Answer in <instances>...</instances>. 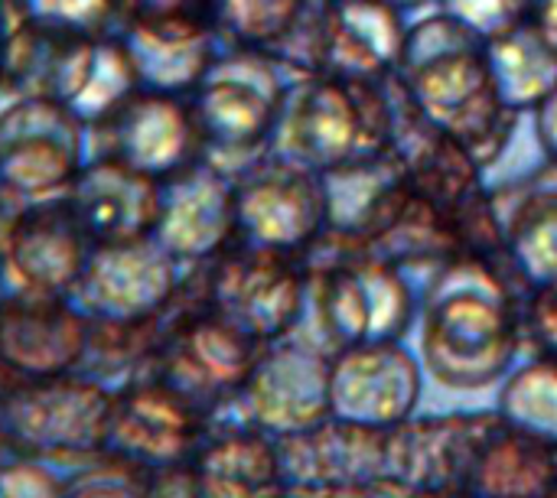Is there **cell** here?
<instances>
[{
    "instance_id": "1",
    "label": "cell",
    "mask_w": 557,
    "mask_h": 498,
    "mask_svg": "<svg viewBox=\"0 0 557 498\" xmlns=\"http://www.w3.org/2000/svg\"><path fill=\"white\" fill-rule=\"evenodd\" d=\"M532 284L509 251L493 261H454L434 274L424 313L428 372L457 391L499 382L522 339V307Z\"/></svg>"
},
{
    "instance_id": "2",
    "label": "cell",
    "mask_w": 557,
    "mask_h": 498,
    "mask_svg": "<svg viewBox=\"0 0 557 498\" xmlns=\"http://www.w3.org/2000/svg\"><path fill=\"white\" fill-rule=\"evenodd\" d=\"M398 72L414 111L457 137L480 166L509 144L516 111L499 95L486 39L467 23L450 13L421 23L405 36Z\"/></svg>"
},
{
    "instance_id": "3",
    "label": "cell",
    "mask_w": 557,
    "mask_h": 498,
    "mask_svg": "<svg viewBox=\"0 0 557 498\" xmlns=\"http://www.w3.org/2000/svg\"><path fill=\"white\" fill-rule=\"evenodd\" d=\"M330 251L320 264H304L313 287L317 320L330 352L369 343H398L414 316V297L405 271L366 245L323 232Z\"/></svg>"
},
{
    "instance_id": "4",
    "label": "cell",
    "mask_w": 557,
    "mask_h": 498,
    "mask_svg": "<svg viewBox=\"0 0 557 498\" xmlns=\"http://www.w3.org/2000/svg\"><path fill=\"white\" fill-rule=\"evenodd\" d=\"M379 82L330 75L297 98L290 147L304 166L326 173L346 160L392 147L398 114Z\"/></svg>"
},
{
    "instance_id": "5",
    "label": "cell",
    "mask_w": 557,
    "mask_h": 498,
    "mask_svg": "<svg viewBox=\"0 0 557 498\" xmlns=\"http://www.w3.org/2000/svg\"><path fill=\"white\" fill-rule=\"evenodd\" d=\"M304 287L307 271L300 254L238 245L215 264L202 307L261 346L294 329L304 307Z\"/></svg>"
},
{
    "instance_id": "6",
    "label": "cell",
    "mask_w": 557,
    "mask_h": 498,
    "mask_svg": "<svg viewBox=\"0 0 557 498\" xmlns=\"http://www.w3.org/2000/svg\"><path fill=\"white\" fill-rule=\"evenodd\" d=\"M499 427V411L401 421L388 431V486L405 496L467 493L470 476Z\"/></svg>"
},
{
    "instance_id": "7",
    "label": "cell",
    "mask_w": 557,
    "mask_h": 498,
    "mask_svg": "<svg viewBox=\"0 0 557 498\" xmlns=\"http://www.w3.org/2000/svg\"><path fill=\"white\" fill-rule=\"evenodd\" d=\"M258 349L251 336L202 307L176 326L160 382L206 414L248 388L261 359Z\"/></svg>"
},
{
    "instance_id": "8",
    "label": "cell",
    "mask_w": 557,
    "mask_h": 498,
    "mask_svg": "<svg viewBox=\"0 0 557 498\" xmlns=\"http://www.w3.org/2000/svg\"><path fill=\"white\" fill-rule=\"evenodd\" d=\"M281 480L287 493H313L346 486H388V431L326 418L323 424L277 437Z\"/></svg>"
},
{
    "instance_id": "9",
    "label": "cell",
    "mask_w": 557,
    "mask_h": 498,
    "mask_svg": "<svg viewBox=\"0 0 557 498\" xmlns=\"http://www.w3.org/2000/svg\"><path fill=\"white\" fill-rule=\"evenodd\" d=\"M333 418L392 431L421 398V372L398 343H369L333 352Z\"/></svg>"
},
{
    "instance_id": "10",
    "label": "cell",
    "mask_w": 557,
    "mask_h": 498,
    "mask_svg": "<svg viewBox=\"0 0 557 498\" xmlns=\"http://www.w3.org/2000/svg\"><path fill=\"white\" fill-rule=\"evenodd\" d=\"M202 434V414L180 398L163 382L127 395L104 418L101 444L111 447L124 463H140L147 470H180L196 457V444Z\"/></svg>"
},
{
    "instance_id": "11",
    "label": "cell",
    "mask_w": 557,
    "mask_h": 498,
    "mask_svg": "<svg viewBox=\"0 0 557 498\" xmlns=\"http://www.w3.org/2000/svg\"><path fill=\"white\" fill-rule=\"evenodd\" d=\"M333 352L317 346H281L258 359L248 391L255 395V427L290 437L333 418L330 398Z\"/></svg>"
},
{
    "instance_id": "12",
    "label": "cell",
    "mask_w": 557,
    "mask_h": 498,
    "mask_svg": "<svg viewBox=\"0 0 557 498\" xmlns=\"http://www.w3.org/2000/svg\"><path fill=\"white\" fill-rule=\"evenodd\" d=\"M238 222L255 238V248L300 254L326 232L323 186L307 166H287L261 179L245 199Z\"/></svg>"
},
{
    "instance_id": "13",
    "label": "cell",
    "mask_w": 557,
    "mask_h": 498,
    "mask_svg": "<svg viewBox=\"0 0 557 498\" xmlns=\"http://www.w3.org/2000/svg\"><path fill=\"white\" fill-rule=\"evenodd\" d=\"M75 127L59 104L29 101L0 124V176L16 186H55L75 176Z\"/></svg>"
},
{
    "instance_id": "14",
    "label": "cell",
    "mask_w": 557,
    "mask_h": 498,
    "mask_svg": "<svg viewBox=\"0 0 557 498\" xmlns=\"http://www.w3.org/2000/svg\"><path fill=\"white\" fill-rule=\"evenodd\" d=\"M405 52L401 13L388 0H336L330 16L326 62L339 78H382Z\"/></svg>"
},
{
    "instance_id": "15",
    "label": "cell",
    "mask_w": 557,
    "mask_h": 498,
    "mask_svg": "<svg viewBox=\"0 0 557 498\" xmlns=\"http://www.w3.org/2000/svg\"><path fill=\"white\" fill-rule=\"evenodd\" d=\"M69 202L88 238L104 245H127L157 222L153 176L121 160L98 163Z\"/></svg>"
},
{
    "instance_id": "16",
    "label": "cell",
    "mask_w": 557,
    "mask_h": 498,
    "mask_svg": "<svg viewBox=\"0 0 557 498\" xmlns=\"http://www.w3.org/2000/svg\"><path fill=\"white\" fill-rule=\"evenodd\" d=\"M199 498H284L277 440L261 427H238L189 460Z\"/></svg>"
},
{
    "instance_id": "17",
    "label": "cell",
    "mask_w": 557,
    "mask_h": 498,
    "mask_svg": "<svg viewBox=\"0 0 557 498\" xmlns=\"http://www.w3.org/2000/svg\"><path fill=\"white\" fill-rule=\"evenodd\" d=\"M88 232L78 222L72 202H55L29 212L13 232V261L20 274L36 290H59L72 284L82 271V254L88 245Z\"/></svg>"
},
{
    "instance_id": "18",
    "label": "cell",
    "mask_w": 557,
    "mask_h": 498,
    "mask_svg": "<svg viewBox=\"0 0 557 498\" xmlns=\"http://www.w3.org/2000/svg\"><path fill=\"white\" fill-rule=\"evenodd\" d=\"M557 489V447L503 421L486 444L467 493L473 498H552Z\"/></svg>"
},
{
    "instance_id": "19",
    "label": "cell",
    "mask_w": 557,
    "mask_h": 498,
    "mask_svg": "<svg viewBox=\"0 0 557 498\" xmlns=\"http://www.w3.org/2000/svg\"><path fill=\"white\" fill-rule=\"evenodd\" d=\"M506 251L535 287L557 281V163L529 179L519 202L503 215Z\"/></svg>"
},
{
    "instance_id": "20",
    "label": "cell",
    "mask_w": 557,
    "mask_h": 498,
    "mask_svg": "<svg viewBox=\"0 0 557 498\" xmlns=\"http://www.w3.org/2000/svg\"><path fill=\"white\" fill-rule=\"evenodd\" d=\"M78 320L59 303H16L0 313V352L23 372L55 375L78 356Z\"/></svg>"
},
{
    "instance_id": "21",
    "label": "cell",
    "mask_w": 557,
    "mask_h": 498,
    "mask_svg": "<svg viewBox=\"0 0 557 498\" xmlns=\"http://www.w3.org/2000/svg\"><path fill=\"white\" fill-rule=\"evenodd\" d=\"M486 49L499 95L512 111L542 104L557 88V42L532 20H522L503 36L486 39Z\"/></svg>"
},
{
    "instance_id": "22",
    "label": "cell",
    "mask_w": 557,
    "mask_h": 498,
    "mask_svg": "<svg viewBox=\"0 0 557 498\" xmlns=\"http://www.w3.org/2000/svg\"><path fill=\"white\" fill-rule=\"evenodd\" d=\"M281 104L274 75L258 82L222 78L202 95V134L225 147H255L271 130Z\"/></svg>"
},
{
    "instance_id": "23",
    "label": "cell",
    "mask_w": 557,
    "mask_h": 498,
    "mask_svg": "<svg viewBox=\"0 0 557 498\" xmlns=\"http://www.w3.org/2000/svg\"><path fill=\"white\" fill-rule=\"evenodd\" d=\"M499 418L509 427L557 447V362L539 359L512 375L503 391Z\"/></svg>"
},
{
    "instance_id": "24",
    "label": "cell",
    "mask_w": 557,
    "mask_h": 498,
    "mask_svg": "<svg viewBox=\"0 0 557 498\" xmlns=\"http://www.w3.org/2000/svg\"><path fill=\"white\" fill-rule=\"evenodd\" d=\"M134 16L157 36L193 39L212 23L215 0H134Z\"/></svg>"
},
{
    "instance_id": "25",
    "label": "cell",
    "mask_w": 557,
    "mask_h": 498,
    "mask_svg": "<svg viewBox=\"0 0 557 498\" xmlns=\"http://www.w3.org/2000/svg\"><path fill=\"white\" fill-rule=\"evenodd\" d=\"M450 16L476 29L483 39H496L506 29L529 20V0H447Z\"/></svg>"
},
{
    "instance_id": "26",
    "label": "cell",
    "mask_w": 557,
    "mask_h": 498,
    "mask_svg": "<svg viewBox=\"0 0 557 498\" xmlns=\"http://www.w3.org/2000/svg\"><path fill=\"white\" fill-rule=\"evenodd\" d=\"M519 326L539 359L557 362V281L542 284L529 294Z\"/></svg>"
},
{
    "instance_id": "27",
    "label": "cell",
    "mask_w": 557,
    "mask_h": 498,
    "mask_svg": "<svg viewBox=\"0 0 557 498\" xmlns=\"http://www.w3.org/2000/svg\"><path fill=\"white\" fill-rule=\"evenodd\" d=\"M392 486H346V489H330L320 498H392Z\"/></svg>"
},
{
    "instance_id": "28",
    "label": "cell",
    "mask_w": 557,
    "mask_h": 498,
    "mask_svg": "<svg viewBox=\"0 0 557 498\" xmlns=\"http://www.w3.org/2000/svg\"><path fill=\"white\" fill-rule=\"evenodd\" d=\"M548 104L542 108V137H545V144L555 150L557 157V88L545 98Z\"/></svg>"
},
{
    "instance_id": "29",
    "label": "cell",
    "mask_w": 557,
    "mask_h": 498,
    "mask_svg": "<svg viewBox=\"0 0 557 498\" xmlns=\"http://www.w3.org/2000/svg\"><path fill=\"white\" fill-rule=\"evenodd\" d=\"M408 498H473L470 493H414Z\"/></svg>"
},
{
    "instance_id": "30",
    "label": "cell",
    "mask_w": 557,
    "mask_h": 498,
    "mask_svg": "<svg viewBox=\"0 0 557 498\" xmlns=\"http://www.w3.org/2000/svg\"><path fill=\"white\" fill-rule=\"evenodd\" d=\"M0 65H3V39H0Z\"/></svg>"
},
{
    "instance_id": "31",
    "label": "cell",
    "mask_w": 557,
    "mask_h": 498,
    "mask_svg": "<svg viewBox=\"0 0 557 498\" xmlns=\"http://www.w3.org/2000/svg\"><path fill=\"white\" fill-rule=\"evenodd\" d=\"M552 498H557V489H555V496H552Z\"/></svg>"
}]
</instances>
